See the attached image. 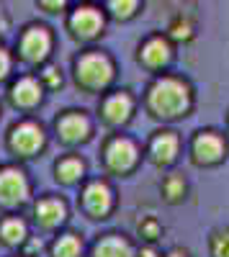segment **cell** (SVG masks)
I'll return each instance as SVG.
<instances>
[{
	"label": "cell",
	"instance_id": "obj_1",
	"mask_svg": "<svg viewBox=\"0 0 229 257\" xmlns=\"http://www.w3.org/2000/svg\"><path fill=\"white\" fill-rule=\"evenodd\" d=\"M147 100L150 108L162 118L185 116V111L191 108V88L178 77H160L150 88Z\"/></svg>",
	"mask_w": 229,
	"mask_h": 257
},
{
	"label": "cell",
	"instance_id": "obj_2",
	"mask_svg": "<svg viewBox=\"0 0 229 257\" xmlns=\"http://www.w3.org/2000/svg\"><path fill=\"white\" fill-rule=\"evenodd\" d=\"M111 77H113V64L108 62V57L85 54L77 59V82H82L85 88L100 90L111 82Z\"/></svg>",
	"mask_w": 229,
	"mask_h": 257
},
{
	"label": "cell",
	"instance_id": "obj_3",
	"mask_svg": "<svg viewBox=\"0 0 229 257\" xmlns=\"http://www.w3.org/2000/svg\"><path fill=\"white\" fill-rule=\"evenodd\" d=\"M26 196H29V183H26L24 173L16 167L0 170V203L16 206L21 201H26Z\"/></svg>",
	"mask_w": 229,
	"mask_h": 257
},
{
	"label": "cell",
	"instance_id": "obj_4",
	"mask_svg": "<svg viewBox=\"0 0 229 257\" xmlns=\"http://www.w3.org/2000/svg\"><path fill=\"white\" fill-rule=\"evenodd\" d=\"M137 157H139L137 147L124 137L111 139L108 147H106V165L111 170H116V173H129V170L137 165Z\"/></svg>",
	"mask_w": 229,
	"mask_h": 257
},
{
	"label": "cell",
	"instance_id": "obj_5",
	"mask_svg": "<svg viewBox=\"0 0 229 257\" xmlns=\"http://www.w3.org/2000/svg\"><path fill=\"white\" fill-rule=\"evenodd\" d=\"M226 152V144L214 132H201L193 142V160L198 165H216Z\"/></svg>",
	"mask_w": 229,
	"mask_h": 257
},
{
	"label": "cell",
	"instance_id": "obj_6",
	"mask_svg": "<svg viewBox=\"0 0 229 257\" xmlns=\"http://www.w3.org/2000/svg\"><path fill=\"white\" fill-rule=\"evenodd\" d=\"M11 147L18 155H34L44 147V132L36 123H21L11 134Z\"/></svg>",
	"mask_w": 229,
	"mask_h": 257
},
{
	"label": "cell",
	"instance_id": "obj_7",
	"mask_svg": "<svg viewBox=\"0 0 229 257\" xmlns=\"http://www.w3.org/2000/svg\"><path fill=\"white\" fill-rule=\"evenodd\" d=\"M82 206L88 208V213H93V216H106V213L111 211L113 206V196H111V188L106 183H90L85 190H82Z\"/></svg>",
	"mask_w": 229,
	"mask_h": 257
},
{
	"label": "cell",
	"instance_id": "obj_8",
	"mask_svg": "<svg viewBox=\"0 0 229 257\" xmlns=\"http://www.w3.org/2000/svg\"><path fill=\"white\" fill-rule=\"evenodd\" d=\"M49 47H52V39H49L47 29H41V26H31L24 34V39H21V52H24V57L29 62L44 59L49 54Z\"/></svg>",
	"mask_w": 229,
	"mask_h": 257
},
{
	"label": "cell",
	"instance_id": "obj_9",
	"mask_svg": "<svg viewBox=\"0 0 229 257\" xmlns=\"http://www.w3.org/2000/svg\"><path fill=\"white\" fill-rule=\"evenodd\" d=\"M70 26H72V31L77 36L90 39V36H95L103 29V16L95 8H88V6L85 8H77L72 13V18H70Z\"/></svg>",
	"mask_w": 229,
	"mask_h": 257
},
{
	"label": "cell",
	"instance_id": "obj_10",
	"mask_svg": "<svg viewBox=\"0 0 229 257\" xmlns=\"http://www.w3.org/2000/svg\"><path fill=\"white\" fill-rule=\"evenodd\" d=\"M178 147H180V142L173 132H160L150 144V157L157 165H170L178 155Z\"/></svg>",
	"mask_w": 229,
	"mask_h": 257
},
{
	"label": "cell",
	"instance_id": "obj_11",
	"mask_svg": "<svg viewBox=\"0 0 229 257\" xmlns=\"http://www.w3.org/2000/svg\"><path fill=\"white\" fill-rule=\"evenodd\" d=\"M57 132H59V137L65 142L75 144V142H82L88 137L90 123H88L85 116H80V113H67V116H62L57 121Z\"/></svg>",
	"mask_w": 229,
	"mask_h": 257
},
{
	"label": "cell",
	"instance_id": "obj_12",
	"mask_svg": "<svg viewBox=\"0 0 229 257\" xmlns=\"http://www.w3.org/2000/svg\"><path fill=\"white\" fill-rule=\"evenodd\" d=\"M132 111H134V100L127 93H116V95L106 98V103H103V118H106L108 123L129 121Z\"/></svg>",
	"mask_w": 229,
	"mask_h": 257
},
{
	"label": "cell",
	"instance_id": "obj_13",
	"mask_svg": "<svg viewBox=\"0 0 229 257\" xmlns=\"http://www.w3.org/2000/svg\"><path fill=\"white\" fill-rule=\"evenodd\" d=\"M170 57H173V49L162 36H152L147 44L142 47V62L147 64V67H162V64L170 62Z\"/></svg>",
	"mask_w": 229,
	"mask_h": 257
},
{
	"label": "cell",
	"instance_id": "obj_14",
	"mask_svg": "<svg viewBox=\"0 0 229 257\" xmlns=\"http://www.w3.org/2000/svg\"><path fill=\"white\" fill-rule=\"evenodd\" d=\"M11 95H13V103L18 105H36L39 98H41V88H39V82L31 80V77H24V80H18L13 88H11Z\"/></svg>",
	"mask_w": 229,
	"mask_h": 257
},
{
	"label": "cell",
	"instance_id": "obj_15",
	"mask_svg": "<svg viewBox=\"0 0 229 257\" xmlns=\"http://www.w3.org/2000/svg\"><path fill=\"white\" fill-rule=\"evenodd\" d=\"M93 257H134V252H132V244H129L127 239L108 234L106 239H100V242L95 244Z\"/></svg>",
	"mask_w": 229,
	"mask_h": 257
},
{
	"label": "cell",
	"instance_id": "obj_16",
	"mask_svg": "<svg viewBox=\"0 0 229 257\" xmlns=\"http://www.w3.org/2000/svg\"><path fill=\"white\" fill-rule=\"evenodd\" d=\"M36 219L44 226H57L59 221H65V203L57 198H44L36 203Z\"/></svg>",
	"mask_w": 229,
	"mask_h": 257
},
{
	"label": "cell",
	"instance_id": "obj_17",
	"mask_svg": "<svg viewBox=\"0 0 229 257\" xmlns=\"http://www.w3.org/2000/svg\"><path fill=\"white\" fill-rule=\"evenodd\" d=\"M0 237H3V242H8V244L24 242V237H26L24 221H18V219H6L3 224H0Z\"/></svg>",
	"mask_w": 229,
	"mask_h": 257
},
{
	"label": "cell",
	"instance_id": "obj_18",
	"mask_svg": "<svg viewBox=\"0 0 229 257\" xmlns=\"http://www.w3.org/2000/svg\"><path fill=\"white\" fill-rule=\"evenodd\" d=\"M80 175H82V162L75 160V157H67L57 165V178L62 183H75Z\"/></svg>",
	"mask_w": 229,
	"mask_h": 257
},
{
	"label": "cell",
	"instance_id": "obj_19",
	"mask_svg": "<svg viewBox=\"0 0 229 257\" xmlns=\"http://www.w3.org/2000/svg\"><path fill=\"white\" fill-rule=\"evenodd\" d=\"M80 249H82V244L75 234H65V237H59L54 242V257H77Z\"/></svg>",
	"mask_w": 229,
	"mask_h": 257
},
{
	"label": "cell",
	"instance_id": "obj_20",
	"mask_svg": "<svg viewBox=\"0 0 229 257\" xmlns=\"http://www.w3.org/2000/svg\"><path fill=\"white\" fill-rule=\"evenodd\" d=\"M162 190H165V196H168V201H178V198H183V193H185V183H183V178L170 175L168 180H165Z\"/></svg>",
	"mask_w": 229,
	"mask_h": 257
},
{
	"label": "cell",
	"instance_id": "obj_21",
	"mask_svg": "<svg viewBox=\"0 0 229 257\" xmlns=\"http://www.w3.org/2000/svg\"><path fill=\"white\" fill-rule=\"evenodd\" d=\"M211 252H214V257H229V229L214 234V239H211Z\"/></svg>",
	"mask_w": 229,
	"mask_h": 257
},
{
	"label": "cell",
	"instance_id": "obj_22",
	"mask_svg": "<svg viewBox=\"0 0 229 257\" xmlns=\"http://www.w3.org/2000/svg\"><path fill=\"white\" fill-rule=\"evenodd\" d=\"M170 34H173L175 39H191V34H193L191 21H188V18H175L173 26H170Z\"/></svg>",
	"mask_w": 229,
	"mask_h": 257
},
{
	"label": "cell",
	"instance_id": "obj_23",
	"mask_svg": "<svg viewBox=\"0 0 229 257\" xmlns=\"http://www.w3.org/2000/svg\"><path fill=\"white\" fill-rule=\"evenodd\" d=\"M108 8L113 11L116 18H129V16H134V11H137L139 6H137V3H108Z\"/></svg>",
	"mask_w": 229,
	"mask_h": 257
},
{
	"label": "cell",
	"instance_id": "obj_24",
	"mask_svg": "<svg viewBox=\"0 0 229 257\" xmlns=\"http://www.w3.org/2000/svg\"><path fill=\"white\" fill-rule=\"evenodd\" d=\"M139 231H142V237H147V239H157L160 224L155 219H144V221H139Z\"/></svg>",
	"mask_w": 229,
	"mask_h": 257
},
{
	"label": "cell",
	"instance_id": "obj_25",
	"mask_svg": "<svg viewBox=\"0 0 229 257\" xmlns=\"http://www.w3.org/2000/svg\"><path fill=\"white\" fill-rule=\"evenodd\" d=\"M44 80L52 85V88H57V85L62 82V77H59V72H57L54 67H47V70H44Z\"/></svg>",
	"mask_w": 229,
	"mask_h": 257
},
{
	"label": "cell",
	"instance_id": "obj_26",
	"mask_svg": "<svg viewBox=\"0 0 229 257\" xmlns=\"http://www.w3.org/2000/svg\"><path fill=\"white\" fill-rule=\"evenodd\" d=\"M8 67H11V62H8V54H6L3 49H0V77H6Z\"/></svg>",
	"mask_w": 229,
	"mask_h": 257
},
{
	"label": "cell",
	"instance_id": "obj_27",
	"mask_svg": "<svg viewBox=\"0 0 229 257\" xmlns=\"http://www.w3.org/2000/svg\"><path fill=\"white\" fill-rule=\"evenodd\" d=\"M139 257H157V252H155V249H142Z\"/></svg>",
	"mask_w": 229,
	"mask_h": 257
},
{
	"label": "cell",
	"instance_id": "obj_28",
	"mask_svg": "<svg viewBox=\"0 0 229 257\" xmlns=\"http://www.w3.org/2000/svg\"><path fill=\"white\" fill-rule=\"evenodd\" d=\"M168 257H188V254H185V252H180V249H173Z\"/></svg>",
	"mask_w": 229,
	"mask_h": 257
},
{
	"label": "cell",
	"instance_id": "obj_29",
	"mask_svg": "<svg viewBox=\"0 0 229 257\" xmlns=\"http://www.w3.org/2000/svg\"><path fill=\"white\" fill-rule=\"evenodd\" d=\"M3 29H6V24H3V16H0V34H3Z\"/></svg>",
	"mask_w": 229,
	"mask_h": 257
}]
</instances>
